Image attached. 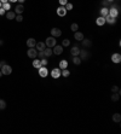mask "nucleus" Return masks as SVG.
<instances>
[{"mask_svg":"<svg viewBox=\"0 0 121 134\" xmlns=\"http://www.w3.org/2000/svg\"><path fill=\"white\" fill-rule=\"evenodd\" d=\"M10 1H11V3H16V1H17V0H10Z\"/></svg>","mask_w":121,"mask_h":134,"instance_id":"a18cd8bd","label":"nucleus"},{"mask_svg":"<svg viewBox=\"0 0 121 134\" xmlns=\"http://www.w3.org/2000/svg\"><path fill=\"white\" fill-rule=\"evenodd\" d=\"M15 17H16L15 11H7L6 12V18L7 20H15Z\"/></svg>","mask_w":121,"mask_h":134,"instance_id":"aec40b11","label":"nucleus"},{"mask_svg":"<svg viewBox=\"0 0 121 134\" xmlns=\"http://www.w3.org/2000/svg\"><path fill=\"white\" fill-rule=\"evenodd\" d=\"M104 18H105V22H108L109 24H114V23L116 22L115 18H114V17H111V16H109V15H108V16H105Z\"/></svg>","mask_w":121,"mask_h":134,"instance_id":"6ab92c4d","label":"nucleus"},{"mask_svg":"<svg viewBox=\"0 0 121 134\" xmlns=\"http://www.w3.org/2000/svg\"><path fill=\"white\" fill-rule=\"evenodd\" d=\"M107 1H108V3H113V1H114V0H107Z\"/></svg>","mask_w":121,"mask_h":134,"instance_id":"c03bdc74","label":"nucleus"},{"mask_svg":"<svg viewBox=\"0 0 121 134\" xmlns=\"http://www.w3.org/2000/svg\"><path fill=\"white\" fill-rule=\"evenodd\" d=\"M23 11H24V6H23L22 4L17 5V6H16V9H15V13H16V15H22V13H23Z\"/></svg>","mask_w":121,"mask_h":134,"instance_id":"9b49d317","label":"nucleus"},{"mask_svg":"<svg viewBox=\"0 0 121 134\" xmlns=\"http://www.w3.org/2000/svg\"><path fill=\"white\" fill-rule=\"evenodd\" d=\"M52 52L55 53V54H62L63 53V46H60V45H56V46H53V50H52Z\"/></svg>","mask_w":121,"mask_h":134,"instance_id":"0eeeda50","label":"nucleus"},{"mask_svg":"<svg viewBox=\"0 0 121 134\" xmlns=\"http://www.w3.org/2000/svg\"><path fill=\"white\" fill-rule=\"evenodd\" d=\"M81 62H82V61L80 59V57H79V56H74V57H73V63H74L75 65H79Z\"/></svg>","mask_w":121,"mask_h":134,"instance_id":"b1692460","label":"nucleus"},{"mask_svg":"<svg viewBox=\"0 0 121 134\" xmlns=\"http://www.w3.org/2000/svg\"><path fill=\"white\" fill-rule=\"evenodd\" d=\"M70 29H72V30L75 33V31H77V29H79V26H77L76 23H73V24L70 26Z\"/></svg>","mask_w":121,"mask_h":134,"instance_id":"7c9ffc66","label":"nucleus"},{"mask_svg":"<svg viewBox=\"0 0 121 134\" xmlns=\"http://www.w3.org/2000/svg\"><path fill=\"white\" fill-rule=\"evenodd\" d=\"M1 76H3V72H1V70H0V77H1Z\"/></svg>","mask_w":121,"mask_h":134,"instance_id":"49530a36","label":"nucleus"},{"mask_svg":"<svg viewBox=\"0 0 121 134\" xmlns=\"http://www.w3.org/2000/svg\"><path fill=\"white\" fill-rule=\"evenodd\" d=\"M82 41V45H84V47H86V48H88V47H91V45H92V41L90 40V39H84L81 40Z\"/></svg>","mask_w":121,"mask_h":134,"instance_id":"f3484780","label":"nucleus"},{"mask_svg":"<svg viewBox=\"0 0 121 134\" xmlns=\"http://www.w3.org/2000/svg\"><path fill=\"white\" fill-rule=\"evenodd\" d=\"M60 35H62V30H60V29H58V28H52L51 29V36L59 37Z\"/></svg>","mask_w":121,"mask_h":134,"instance_id":"423d86ee","label":"nucleus"},{"mask_svg":"<svg viewBox=\"0 0 121 134\" xmlns=\"http://www.w3.org/2000/svg\"><path fill=\"white\" fill-rule=\"evenodd\" d=\"M1 5H3V4H1V1H0V7H1Z\"/></svg>","mask_w":121,"mask_h":134,"instance_id":"de8ad7c7","label":"nucleus"},{"mask_svg":"<svg viewBox=\"0 0 121 134\" xmlns=\"http://www.w3.org/2000/svg\"><path fill=\"white\" fill-rule=\"evenodd\" d=\"M102 4H103V5H104V6H107V4H108V1H107V0H104V1H103V3H102Z\"/></svg>","mask_w":121,"mask_h":134,"instance_id":"79ce46f5","label":"nucleus"},{"mask_svg":"<svg viewBox=\"0 0 121 134\" xmlns=\"http://www.w3.org/2000/svg\"><path fill=\"white\" fill-rule=\"evenodd\" d=\"M74 39H75L76 41H81V40L84 39V34H82L81 31H75V33H74Z\"/></svg>","mask_w":121,"mask_h":134,"instance_id":"ddd939ff","label":"nucleus"},{"mask_svg":"<svg viewBox=\"0 0 121 134\" xmlns=\"http://www.w3.org/2000/svg\"><path fill=\"white\" fill-rule=\"evenodd\" d=\"M1 72H3V75H10L11 72H12V68L10 67V65H7V64H5V65H3L1 67Z\"/></svg>","mask_w":121,"mask_h":134,"instance_id":"f03ea898","label":"nucleus"},{"mask_svg":"<svg viewBox=\"0 0 121 134\" xmlns=\"http://www.w3.org/2000/svg\"><path fill=\"white\" fill-rule=\"evenodd\" d=\"M27 54H28L29 58H36V54H38L36 48L35 47H29V50L27 51Z\"/></svg>","mask_w":121,"mask_h":134,"instance_id":"20e7f679","label":"nucleus"},{"mask_svg":"<svg viewBox=\"0 0 121 134\" xmlns=\"http://www.w3.org/2000/svg\"><path fill=\"white\" fill-rule=\"evenodd\" d=\"M51 76L53 79H58L59 76H60V69L59 68H55L52 71H51Z\"/></svg>","mask_w":121,"mask_h":134,"instance_id":"1a4fd4ad","label":"nucleus"},{"mask_svg":"<svg viewBox=\"0 0 121 134\" xmlns=\"http://www.w3.org/2000/svg\"><path fill=\"white\" fill-rule=\"evenodd\" d=\"M36 57H38V58H40V59L46 58V57H45V54H44V51H39V53L36 54Z\"/></svg>","mask_w":121,"mask_h":134,"instance_id":"2f4dec72","label":"nucleus"},{"mask_svg":"<svg viewBox=\"0 0 121 134\" xmlns=\"http://www.w3.org/2000/svg\"><path fill=\"white\" fill-rule=\"evenodd\" d=\"M59 1V4H60V6H64L67 3H68V0H58Z\"/></svg>","mask_w":121,"mask_h":134,"instance_id":"4c0bfd02","label":"nucleus"},{"mask_svg":"<svg viewBox=\"0 0 121 134\" xmlns=\"http://www.w3.org/2000/svg\"><path fill=\"white\" fill-rule=\"evenodd\" d=\"M45 47H46L45 42H36V45H35L36 51H44V50H45Z\"/></svg>","mask_w":121,"mask_h":134,"instance_id":"2eb2a0df","label":"nucleus"},{"mask_svg":"<svg viewBox=\"0 0 121 134\" xmlns=\"http://www.w3.org/2000/svg\"><path fill=\"white\" fill-rule=\"evenodd\" d=\"M17 1H18V3H19V4H23V3H24V1H26V0H17Z\"/></svg>","mask_w":121,"mask_h":134,"instance_id":"a19ab883","label":"nucleus"},{"mask_svg":"<svg viewBox=\"0 0 121 134\" xmlns=\"http://www.w3.org/2000/svg\"><path fill=\"white\" fill-rule=\"evenodd\" d=\"M39 75H40V77H47V75H49V70L46 67H40L39 68Z\"/></svg>","mask_w":121,"mask_h":134,"instance_id":"7ed1b4c3","label":"nucleus"},{"mask_svg":"<svg viewBox=\"0 0 121 134\" xmlns=\"http://www.w3.org/2000/svg\"><path fill=\"white\" fill-rule=\"evenodd\" d=\"M96 23H97V26H103V24L105 23V18H104V17H102V16L98 17L97 20H96Z\"/></svg>","mask_w":121,"mask_h":134,"instance_id":"412c9836","label":"nucleus"},{"mask_svg":"<svg viewBox=\"0 0 121 134\" xmlns=\"http://www.w3.org/2000/svg\"><path fill=\"white\" fill-rule=\"evenodd\" d=\"M6 108V102L3 100V99H0V110H4Z\"/></svg>","mask_w":121,"mask_h":134,"instance_id":"c756f323","label":"nucleus"},{"mask_svg":"<svg viewBox=\"0 0 121 134\" xmlns=\"http://www.w3.org/2000/svg\"><path fill=\"white\" fill-rule=\"evenodd\" d=\"M64 7H66V10H67V11H70V10H73V4L67 3V4L64 5Z\"/></svg>","mask_w":121,"mask_h":134,"instance_id":"473e14b6","label":"nucleus"},{"mask_svg":"<svg viewBox=\"0 0 121 134\" xmlns=\"http://www.w3.org/2000/svg\"><path fill=\"white\" fill-rule=\"evenodd\" d=\"M60 75H62L63 77H68V76L70 75V71L68 69H62L60 70Z\"/></svg>","mask_w":121,"mask_h":134,"instance_id":"393cba45","label":"nucleus"},{"mask_svg":"<svg viewBox=\"0 0 121 134\" xmlns=\"http://www.w3.org/2000/svg\"><path fill=\"white\" fill-rule=\"evenodd\" d=\"M33 67L34 68H40V67H41V63H40V59H34L33 61Z\"/></svg>","mask_w":121,"mask_h":134,"instance_id":"cd10ccee","label":"nucleus"},{"mask_svg":"<svg viewBox=\"0 0 121 134\" xmlns=\"http://www.w3.org/2000/svg\"><path fill=\"white\" fill-rule=\"evenodd\" d=\"M44 54H45V57H51V56L53 54L52 48H51V47H45V50H44Z\"/></svg>","mask_w":121,"mask_h":134,"instance_id":"a211bd4d","label":"nucleus"},{"mask_svg":"<svg viewBox=\"0 0 121 134\" xmlns=\"http://www.w3.org/2000/svg\"><path fill=\"white\" fill-rule=\"evenodd\" d=\"M108 13H109V9H107L105 6L100 9V16H102V17H105V16H108Z\"/></svg>","mask_w":121,"mask_h":134,"instance_id":"5701e85b","label":"nucleus"},{"mask_svg":"<svg viewBox=\"0 0 121 134\" xmlns=\"http://www.w3.org/2000/svg\"><path fill=\"white\" fill-rule=\"evenodd\" d=\"M119 98H120V93H119V92H116V93L114 92L113 95H111V100H113V102H117Z\"/></svg>","mask_w":121,"mask_h":134,"instance_id":"a878e982","label":"nucleus"},{"mask_svg":"<svg viewBox=\"0 0 121 134\" xmlns=\"http://www.w3.org/2000/svg\"><path fill=\"white\" fill-rule=\"evenodd\" d=\"M113 121L114 122H120L121 121V115L120 113H114L113 115Z\"/></svg>","mask_w":121,"mask_h":134,"instance_id":"bb28decb","label":"nucleus"},{"mask_svg":"<svg viewBox=\"0 0 121 134\" xmlns=\"http://www.w3.org/2000/svg\"><path fill=\"white\" fill-rule=\"evenodd\" d=\"M108 15L111 16V17H114V18H116L117 15H119V10L116 7H111V9H109V13Z\"/></svg>","mask_w":121,"mask_h":134,"instance_id":"9d476101","label":"nucleus"},{"mask_svg":"<svg viewBox=\"0 0 121 134\" xmlns=\"http://www.w3.org/2000/svg\"><path fill=\"white\" fill-rule=\"evenodd\" d=\"M111 92H113V93H114V92H119V93H120L119 87H117V86H113V87H111Z\"/></svg>","mask_w":121,"mask_h":134,"instance_id":"e433bc0d","label":"nucleus"},{"mask_svg":"<svg viewBox=\"0 0 121 134\" xmlns=\"http://www.w3.org/2000/svg\"><path fill=\"white\" fill-rule=\"evenodd\" d=\"M40 63H41V67H46L49 62H47L46 58H43V59H40Z\"/></svg>","mask_w":121,"mask_h":134,"instance_id":"72a5a7b5","label":"nucleus"},{"mask_svg":"<svg viewBox=\"0 0 121 134\" xmlns=\"http://www.w3.org/2000/svg\"><path fill=\"white\" fill-rule=\"evenodd\" d=\"M111 62H114V63H120L121 62V56H120V53H114L111 56Z\"/></svg>","mask_w":121,"mask_h":134,"instance_id":"f8f14e48","label":"nucleus"},{"mask_svg":"<svg viewBox=\"0 0 121 134\" xmlns=\"http://www.w3.org/2000/svg\"><path fill=\"white\" fill-rule=\"evenodd\" d=\"M67 10H66V7L64 6H59L58 9H57V15L59 16V17H64L66 15H67Z\"/></svg>","mask_w":121,"mask_h":134,"instance_id":"6e6552de","label":"nucleus"},{"mask_svg":"<svg viewBox=\"0 0 121 134\" xmlns=\"http://www.w3.org/2000/svg\"><path fill=\"white\" fill-rule=\"evenodd\" d=\"M79 53H80V48L77 47V46H74L73 48H70V54L74 57V56H79Z\"/></svg>","mask_w":121,"mask_h":134,"instance_id":"dca6fc26","label":"nucleus"},{"mask_svg":"<svg viewBox=\"0 0 121 134\" xmlns=\"http://www.w3.org/2000/svg\"><path fill=\"white\" fill-rule=\"evenodd\" d=\"M35 45H36V40L33 39V37H29V39L27 40V46L28 47H35Z\"/></svg>","mask_w":121,"mask_h":134,"instance_id":"4468645a","label":"nucleus"},{"mask_svg":"<svg viewBox=\"0 0 121 134\" xmlns=\"http://www.w3.org/2000/svg\"><path fill=\"white\" fill-rule=\"evenodd\" d=\"M79 57H80V59H81V61H86V59H88L90 54H88V52L86 50H80Z\"/></svg>","mask_w":121,"mask_h":134,"instance_id":"39448f33","label":"nucleus"},{"mask_svg":"<svg viewBox=\"0 0 121 134\" xmlns=\"http://www.w3.org/2000/svg\"><path fill=\"white\" fill-rule=\"evenodd\" d=\"M0 69H1V64H0Z\"/></svg>","mask_w":121,"mask_h":134,"instance_id":"09e8293b","label":"nucleus"},{"mask_svg":"<svg viewBox=\"0 0 121 134\" xmlns=\"http://www.w3.org/2000/svg\"><path fill=\"white\" fill-rule=\"evenodd\" d=\"M5 13H6V11H5L3 7H0V16H4Z\"/></svg>","mask_w":121,"mask_h":134,"instance_id":"58836bf2","label":"nucleus"},{"mask_svg":"<svg viewBox=\"0 0 121 134\" xmlns=\"http://www.w3.org/2000/svg\"><path fill=\"white\" fill-rule=\"evenodd\" d=\"M0 1H1V4H4V3H7L9 0H0Z\"/></svg>","mask_w":121,"mask_h":134,"instance_id":"37998d69","label":"nucleus"},{"mask_svg":"<svg viewBox=\"0 0 121 134\" xmlns=\"http://www.w3.org/2000/svg\"><path fill=\"white\" fill-rule=\"evenodd\" d=\"M67 68H68V62L66 59H63V61L59 62V69L60 70H62V69H67Z\"/></svg>","mask_w":121,"mask_h":134,"instance_id":"4be33fe9","label":"nucleus"},{"mask_svg":"<svg viewBox=\"0 0 121 134\" xmlns=\"http://www.w3.org/2000/svg\"><path fill=\"white\" fill-rule=\"evenodd\" d=\"M15 20H16L17 22H22V21H23V17H22V15H17V16L15 17Z\"/></svg>","mask_w":121,"mask_h":134,"instance_id":"c9c22d12","label":"nucleus"},{"mask_svg":"<svg viewBox=\"0 0 121 134\" xmlns=\"http://www.w3.org/2000/svg\"><path fill=\"white\" fill-rule=\"evenodd\" d=\"M1 7H3V9H4L6 12H7V11L11 9V5H10V3H4V4L1 5Z\"/></svg>","mask_w":121,"mask_h":134,"instance_id":"c85d7f7f","label":"nucleus"},{"mask_svg":"<svg viewBox=\"0 0 121 134\" xmlns=\"http://www.w3.org/2000/svg\"><path fill=\"white\" fill-rule=\"evenodd\" d=\"M69 45H70V41H69L68 39H64V40L62 41V46H66V47H67V46H69Z\"/></svg>","mask_w":121,"mask_h":134,"instance_id":"f704fd0d","label":"nucleus"},{"mask_svg":"<svg viewBox=\"0 0 121 134\" xmlns=\"http://www.w3.org/2000/svg\"><path fill=\"white\" fill-rule=\"evenodd\" d=\"M0 64H1V67H3V65L6 64V62H5V61H1V62H0Z\"/></svg>","mask_w":121,"mask_h":134,"instance_id":"ea45409f","label":"nucleus"},{"mask_svg":"<svg viewBox=\"0 0 121 134\" xmlns=\"http://www.w3.org/2000/svg\"><path fill=\"white\" fill-rule=\"evenodd\" d=\"M45 45H46V47H51V48H52L53 46H56V45H57V40H56V37H53V36L47 37Z\"/></svg>","mask_w":121,"mask_h":134,"instance_id":"f257e3e1","label":"nucleus"}]
</instances>
